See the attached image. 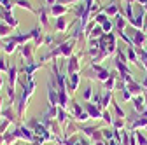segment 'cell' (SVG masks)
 Masks as SVG:
<instances>
[{"mask_svg": "<svg viewBox=\"0 0 147 145\" xmlns=\"http://www.w3.org/2000/svg\"><path fill=\"white\" fill-rule=\"evenodd\" d=\"M58 121H60V122H65V112L60 110V117H58Z\"/></svg>", "mask_w": 147, "mask_h": 145, "instance_id": "12", "label": "cell"}, {"mask_svg": "<svg viewBox=\"0 0 147 145\" xmlns=\"http://www.w3.org/2000/svg\"><path fill=\"white\" fill-rule=\"evenodd\" d=\"M102 136L107 138V140H112V138H114V131H110V130H102Z\"/></svg>", "mask_w": 147, "mask_h": 145, "instance_id": "6", "label": "cell"}, {"mask_svg": "<svg viewBox=\"0 0 147 145\" xmlns=\"http://www.w3.org/2000/svg\"><path fill=\"white\" fill-rule=\"evenodd\" d=\"M140 2H147V0H140Z\"/></svg>", "mask_w": 147, "mask_h": 145, "instance_id": "18", "label": "cell"}, {"mask_svg": "<svg viewBox=\"0 0 147 145\" xmlns=\"http://www.w3.org/2000/svg\"><path fill=\"white\" fill-rule=\"evenodd\" d=\"M82 131L88 135V136H95L96 133H95V128H82Z\"/></svg>", "mask_w": 147, "mask_h": 145, "instance_id": "8", "label": "cell"}, {"mask_svg": "<svg viewBox=\"0 0 147 145\" xmlns=\"http://www.w3.org/2000/svg\"><path fill=\"white\" fill-rule=\"evenodd\" d=\"M135 136H137V142H138L140 145H147V138H145L140 131H137V133H135Z\"/></svg>", "mask_w": 147, "mask_h": 145, "instance_id": "5", "label": "cell"}, {"mask_svg": "<svg viewBox=\"0 0 147 145\" xmlns=\"http://www.w3.org/2000/svg\"><path fill=\"white\" fill-rule=\"evenodd\" d=\"M16 133V136L18 138H25V140H28V142H33L35 138H33V133L30 131V130H26V128H20L18 131H14Z\"/></svg>", "mask_w": 147, "mask_h": 145, "instance_id": "1", "label": "cell"}, {"mask_svg": "<svg viewBox=\"0 0 147 145\" xmlns=\"http://www.w3.org/2000/svg\"><path fill=\"white\" fill-rule=\"evenodd\" d=\"M144 117H145V119H147V110H144Z\"/></svg>", "mask_w": 147, "mask_h": 145, "instance_id": "16", "label": "cell"}, {"mask_svg": "<svg viewBox=\"0 0 147 145\" xmlns=\"http://www.w3.org/2000/svg\"><path fill=\"white\" fill-rule=\"evenodd\" d=\"M130 91H133V93H140V86H137V84H130Z\"/></svg>", "mask_w": 147, "mask_h": 145, "instance_id": "9", "label": "cell"}, {"mask_svg": "<svg viewBox=\"0 0 147 145\" xmlns=\"http://www.w3.org/2000/svg\"><path fill=\"white\" fill-rule=\"evenodd\" d=\"M103 119H105L107 122H112V121H114V119H112V115H110L109 112H103Z\"/></svg>", "mask_w": 147, "mask_h": 145, "instance_id": "10", "label": "cell"}, {"mask_svg": "<svg viewBox=\"0 0 147 145\" xmlns=\"http://www.w3.org/2000/svg\"><path fill=\"white\" fill-rule=\"evenodd\" d=\"M112 122H114V128H117V130L124 126V119H123V117H119V119H114Z\"/></svg>", "mask_w": 147, "mask_h": 145, "instance_id": "7", "label": "cell"}, {"mask_svg": "<svg viewBox=\"0 0 147 145\" xmlns=\"http://www.w3.org/2000/svg\"><path fill=\"white\" fill-rule=\"evenodd\" d=\"M86 108H88V114H89L91 117H100V110H98V108H95V107H91V105H88Z\"/></svg>", "mask_w": 147, "mask_h": 145, "instance_id": "4", "label": "cell"}, {"mask_svg": "<svg viewBox=\"0 0 147 145\" xmlns=\"http://www.w3.org/2000/svg\"><path fill=\"white\" fill-rule=\"evenodd\" d=\"M133 103H135V108H137L138 112H144V108H145V105H144V100H142V96L135 98V100H133Z\"/></svg>", "mask_w": 147, "mask_h": 145, "instance_id": "3", "label": "cell"}, {"mask_svg": "<svg viewBox=\"0 0 147 145\" xmlns=\"http://www.w3.org/2000/svg\"><path fill=\"white\" fill-rule=\"evenodd\" d=\"M123 98H124V100H130V93H128V91H123Z\"/></svg>", "mask_w": 147, "mask_h": 145, "instance_id": "13", "label": "cell"}, {"mask_svg": "<svg viewBox=\"0 0 147 145\" xmlns=\"http://www.w3.org/2000/svg\"><path fill=\"white\" fill-rule=\"evenodd\" d=\"M144 126H147V119L145 117H140V119H135L133 124H131V130H138V128H144Z\"/></svg>", "mask_w": 147, "mask_h": 145, "instance_id": "2", "label": "cell"}, {"mask_svg": "<svg viewBox=\"0 0 147 145\" xmlns=\"http://www.w3.org/2000/svg\"><path fill=\"white\" fill-rule=\"evenodd\" d=\"M76 145H88V142H84V140H79V142H77Z\"/></svg>", "mask_w": 147, "mask_h": 145, "instance_id": "15", "label": "cell"}, {"mask_svg": "<svg viewBox=\"0 0 147 145\" xmlns=\"http://www.w3.org/2000/svg\"><path fill=\"white\" fill-rule=\"evenodd\" d=\"M96 145H105V143H103V142H98V143H96Z\"/></svg>", "mask_w": 147, "mask_h": 145, "instance_id": "17", "label": "cell"}, {"mask_svg": "<svg viewBox=\"0 0 147 145\" xmlns=\"http://www.w3.org/2000/svg\"><path fill=\"white\" fill-rule=\"evenodd\" d=\"M114 138H116V140H119V138H121V135H119V131H117V130H114Z\"/></svg>", "mask_w": 147, "mask_h": 145, "instance_id": "14", "label": "cell"}, {"mask_svg": "<svg viewBox=\"0 0 147 145\" xmlns=\"http://www.w3.org/2000/svg\"><path fill=\"white\" fill-rule=\"evenodd\" d=\"M109 100H110V95H105V96H103V100H102V107H107Z\"/></svg>", "mask_w": 147, "mask_h": 145, "instance_id": "11", "label": "cell"}]
</instances>
